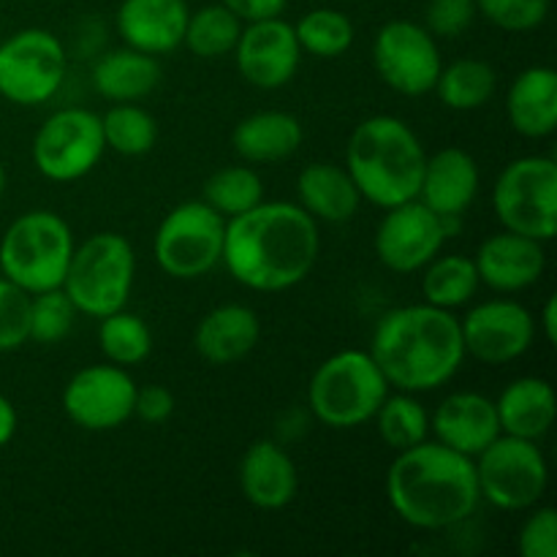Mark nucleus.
Masks as SVG:
<instances>
[{"label": "nucleus", "instance_id": "1", "mask_svg": "<svg viewBox=\"0 0 557 557\" xmlns=\"http://www.w3.org/2000/svg\"><path fill=\"white\" fill-rule=\"evenodd\" d=\"M321 253L319 221L294 201H259L226 221L223 264L250 292H288L313 272Z\"/></svg>", "mask_w": 557, "mask_h": 557}, {"label": "nucleus", "instance_id": "2", "mask_svg": "<svg viewBox=\"0 0 557 557\" xmlns=\"http://www.w3.org/2000/svg\"><path fill=\"white\" fill-rule=\"evenodd\" d=\"M392 511L417 531H449L476 515L482 504L473 457L441 441L397 451L386 471Z\"/></svg>", "mask_w": 557, "mask_h": 557}, {"label": "nucleus", "instance_id": "3", "mask_svg": "<svg viewBox=\"0 0 557 557\" xmlns=\"http://www.w3.org/2000/svg\"><path fill=\"white\" fill-rule=\"evenodd\" d=\"M370 357L397 392H435L466 362L460 319L435 305L386 310L373 330Z\"/></svg>", "mask_w": 557, "mask_h": 557}, {"label": "nucleus", "instance_id": "4", "mask_svg": "<svg viewBox=\"0 0 557 557\" xmlns=\"http://www.w3.org/2000/svg\"><path fill=\"white\" fill-rule=\"evenodd\" d=\"M428 150L417 131L392 114H373L354 128L346 147V169L359 196L389 210L419 196Z\"/></svg>", "mask_w": 557, "mask_h": 557}, {"label": "nucleus", "instance_id": "5", "mask_svg": "<svg viewBox=\"0 0 557 557\" xmlns=\"http://www.w3.org/2000/svg\"><path fill=\"white\" fill-rule=\"evenodd\" d=\"M74 248V232L58 212H22L0 237V275L27 294L60 288Z\"/></svg>", "mask_w": 557, "mask_h": 557}, {"label": "nucleus", "instance_id": "6", "mask_svg": "<svg viewBox=\"0 0 557 557\" xmlns=\"http://www.w3.org/2000/svg\"><path fill=\"white\" fill-rule=\"evenodd\" d=\"M389 395L384 373L370 351L346 348L315 368L308 384L310 413L332 430H351L370 422Z\"/></svg>", "mask_w": 557, "mask_h": 557}, {"label": "nucleus", "instance_id": "7", "mask_svg": "<svg viewBox=\"0 0 557 557\" xmlns=\"http://www.w3.org/2000/svg\"><path fill=\"white\" fill-rule=\"evenodd\" d=\"M134 277L136 253L128 239L117 232H98L76 245L60 288L82 315L103 319L128 305Z\"/></svg>", "mask_w": 557, "mask_h": 557}, {"label": "nucleus", "instance_id": "8", "mask_svg": "<svg viewBox=\"0 0 557 557\" xmlns=\"http://www.w3.org/2000/svg\"><path fill=\"white\" fill-rule=\"evenodd\" d=\"M493 210L506 232L549 243L557 234V163L525 156L506 163L493 188Z\"/></svg>", "mask_w": 557, "mask_h": 557}, {"label": "nucleus", "instance_id": "9", "mask_svg": "<svg viewBox=\"0 0 557 557\" xmlns=\"http://www.w3.org/2000/svg\"><path fill=\"white\" fill-rule=\"evenodd\" d=\"M226 218L207 201H183L163 215L152 237V256L174 281H196L223 259Z\"/></svg>", "mask_w": 557, "mask_h": 557}, {"label": "nucleus", "instance_id": "10", "mask_svg": "<svg viewBox=\"0 0 557 557\" xmlns=\"http://www.w3.org/2000/svg\"><path fill=\"white\" fill-rule=\"evenodd\" d=\"M482 500L500 511H528L544 498L549 484L547 457L536 441L500 433L473 457Z\"/></svg>", "mask_w": 557, "mask_h": 557}, {"label": "nucleus", "instance_id": "11", "mask_svg": "<svg viewBox=\"0 0 557 557\" xmlns=\"http://www.w3.org/2000/svg\"><path fill=\"white\" fill-rule=\"evenodd\" d=\"M107 152L101 114L65 107L49 114L33 136V163L52 183H76L101 163Z\"/></svg>", "mask_w": 557, "mask_h": 557}, {"label": "nucleus", "instance_id": "12", "mask_svg": "<svg viewBox=\"0 0 557 557\" xmlns=\"http://www.w3.org/2000/svg\"><path fill=\"white\" fill-rule=\"evenodd\" d=\"M65 49L54 33L25 27L0 44V96L16 107L47 103L65 79Z\"/></svg>", "mask_w": 557, "mask_h": 557}, {"label": "nucleus", "instance_id": "13", "mask_svg": "<svg viewBox=\"0 0 557 557\" xmlns=\"http://www.w3.org/2000/svg\"><path fill=\"white\" fill-rule=\"evenodd\" d=\"M373 65L386 87L419 98L433 92L444 60L428 27L411 20H392L375 33Z\"/></svg>", "mask_w": 557, "mask_h": 557}, {"label": "nucleus", "instance_id": "14", "mask_svg": "<svg viewBox=\"0 0 557 557\" xmlns=\"http://www.w3.org/2000/svg\"><path fill=\"white\" fill-rule=\"evenodd\" d=\"M136 389L139 386L120 364H87L65 384L63 411L87 433H109L134 417Z\"/></svg>", "mask_w": 557, "mask_h": 557}, {"label": "nucleus", "instance_id": "15", "mask_svg": "<svg viewBox=\"0 0 557 557\" xmlns=\"http://www.w3.org/2000/svg\"><path fill=\"white\" fill-rule=\"evenodd\" d=\"M460 332L466 357L500 368L528 354L536 341V321L531 310L515 299H490L462 315Z\"/></svg>", "mask_w": 557, "mask_h": 557}, {"label": "nucleus", "instance_id": "16", "mask_svg": "<svg viewBox=\"0 0 557 557\" xmlns=\"http://www.w3.org/2000/svg\"><path fill=\"white\" fill-rule=\"evenodd\" d=\"M446 232L438 212L419 199L389 207L375 228L373 248L381 264L397 275H411L441 253Z\"/></svg>", "mask_w": 557, "mask_h": 557}, {"label": "nucleus", "instance_id": "17", "mask_svg": "<svg viewBox=\"0 0 557 557\" xmlns=\"http://www.w3.org/2000/svg\"><path fill=\"white\" fill-rule=\"evenodd\" d=\"M234 58L248 85L259 90H277L297 76L302 49L294 25L281 16H272V20L245 22L234 47Z\"/></svg>", "mask_w": 557, "mask_h": 557}, {"label": "nucleus", "instance_id": "18", "mask_svg": "<svg viewBox=\"0 0 557 557\" xmlns=\"http://www.w3.org/2000/svg\"><path fill=\"white\" fill-rule=\"evenodd\" d=\"M479 283L498 294H515L531 288L547 270L544 243L517 232H498L479 245L476 256Z\"/></svg>", "mask_w": 557, "mask_h": 557}, {"label": "nucleus", "instance_id": "19", "mask_svg": "<svg viewBox=\"0 0 557 557\" xmlns=\"http://www.w3.org/2000/svg\"><path fill=\"white\" fill-rule=\"evenodd\" d=\"M430 430L449 449L476 457L500 435L495 400L482 392H451L430 417Z\"/></svg>", "mask_w": 557, "mask_h": 557}, {"label": "nucleus", "instance_id": "20", "mask_svg": "<svg viewBox=\"0 0 557 557\" xmlns=\"http://www.w3.org/2000/svg\"><path fill=\"white\" fill-rule=\"evenodd\" d=\"M188 14L185 0H123L114 22L125 47L158 58L183 47Z\"/></svg>", "mask_w": 557, "mask_h": 557}, {"label": "nucleus", "instance_id": "21", "mask_svg": "<svg viewBox=\"0 0 557 557\" xmlns=\"http://www.w3.org/2000/svg\"><path fill=\"white\" fill-rule=\"evenodd\" d=\"M239 490L256 509H286L299 490V473L292 455L275 441L250 444L239 460Z\"/></svg>", "mask_w": 557, "mask_h": 557}, {"label": "nucleus", "instance_id": "22", "mask_svg": "<svg viewBox=\"0 0 557 557\" xmlns=\"http://www.w3.org/2000/svg\"><path fill=\"white\" fill-rule=\"evenodd\" d=\"M482 185L476 158L462 147H444L428 156L417 199L438 215H466Z\"/></svg>", "mask_w": 557, "mask_h": 557}, {"label": "nucleus", "instance_id": "23", "mask_svg": "<svg viewBox=\"0 0 557 557\" xmlns=\"http://www.w3.org/2000/svg\"><path fill=\"white\" fill-rule=\"evenodd\" d=\"M259 315L248 305L228 302L210 310L194 332V348L207 364H237L259 346Z\"/></svg>", "mask_w": 557, "mask_h": 557}, {"label": "nucleus", "instance_id": "24", "mask_svg": "<svg viewBox=\"0 0 557 557\" xmlns=\"http://www.w3.org/2000/svg\"><path fill=\"white\" fill-rule=\"evenodd\" d=\"M506 117L525 139H547L557 131V74L549 65H531L506 92Z\"/></svg>", "mask_w": 557, "mask_h": 557}, {"label": "nucleus", "instance_id": "25", "mask_svg": "<svg viewBox=\"0 0 557 557\" xmlns=\"http://www.w3.org/2000/svg\"><path fill=\"white\" fill-rule=\"evenodd\" d=\"M500 433L515 438L539 441L553 430L557 417V397L549 381L522 375L511 381L495 400Z\"/></svg>", "mask_w": 557, "mask_h": 557}, {"label": "nucleus", "instance_id": "26", "mask_svg": "<svg viewBox=\"0 0 557 557\" xmlns=\"http://www.w3.org/2000/svg\"><path fill=\"white\" fill-rule=\"evenodd\" d=\"M302 123L281 109L248 114L232 131V147L245 163L286 161L302 147Z\"/></svg>", "mask_w": 557, "mask_h": 557}, {"label": "nucleus", "instance_id": "27", "mask_svg": "<svg viewBox=\"0 0 557 557\" xmlns=\"http://www.w3.org/2000/svg\"><path fill=\"white\" fill-rule=\"evenodd\" d=\"M299 207L308 212L313 221L324 223H346L359 212L362 196L357 183L351 180L346 166L337 163H310L297 177Z\"/></svg>", "mask_w": 557, "mask_h": 557}, {"label": "nucleus", "instance_id": "28", "mask_svg": "<svg viewBox=\"0 0 557 557\" xmlns=\"http://www.w3.org/2000/svg\"><path fill=\"white\" fill-rule=\"evenodd\" d=\"M161 63L156 54L139 52L134 47L107 52L92 65V87L98 96L112 103H136L161 85Z\"/></svg>", "mask_w": 557, "mask_h": 557}, {"label": "nucleus", "instance_id": "29", "mask_svg": "<svg viewBox=\"0 0 557 557\" xmlns=\"http://www.w3.org/2000/svg\"><path fill=\"white\" fill-rule=\"evenodd\" d=\"M498 87V74L493 65L482 58H460L444 65L433 90L438 92L441 103L455 112H473L487 107L490 98Z\"/></svg>", "mask_w": 557, "mask_h": 557}, {"label": "nucleus", "instance_id": "30", "mask_svg": "<svg viewBox=\"0 0 557 557\" xmlns=\"http://www.w3.org/2000/svg\"><path fill=\"white\" fill-rule=\"evenodd\" d=\"M422 294L424 302L435 308L455 310L468 305L479 292V272L471 256L449 253L435 256L430 264L422 267Z\"/></svg>", "mask_w": 557, "mask_h": 557}, {"label": "nucleus", "instance_id": "31", "mask_svg": "<svg viewBox=\"0 0 557 557\" xmlns=\"http://www.w3.org/2000/svg\"><path fill=\"white\" fill-rule=\"evenodd\" d=\"M239 33H243V22L223 3H212L201 5L199 11H190L183 44L196 58L215 60L234 52Z\"/></svg>", "mask_w": 557, "mask_h": 557}, {"label": "nucleus", "instance_id": "32", "mask_svg": "<svg viewBox=\"0 0 557 557\" xmlns=\"http://www.w3.org/2000/svg\"><path fill=\"white\" fill-rule=\"evenodd\" d=\"M98 348L107 357V362L120 368H136L145 362L152 351V332L136 313L128 310H114V313L98 319Z\"/></svg>", "mask_w": 557, "mask_h": 557}, {"label": "nucleus", "instance_id": "33", "mask_svg": "<svg viewBox=\"0 0 557 557\" xmlns=\"http://www.w3.org/2000/svg\"><path fill=\"white\" fill-rule=\"evenodd\" d=\"M375 428L389 449L403 451L422 444L430 435V413L411 392L386 395L375 411Z\"/></svg>", "mask_w": 557, "mask_h": 557}, {"label": "nucleus", "instance_id": "34", "mask_svg": "<svg viewBox=\"0 0 557 557\" xmlns=\"http://www.w3.org/2000/svg\"><path fill=\"white\" fill-rule=\"evenodd\" d=\"M107 150L125 158H139L150 152L158 141V123L139 103H112L101 117Z\"/></svg>", "mask_w": 557, "mask_h": 557}, {"label": "nucleus", "instance_id": "35", "mask_svg": "<svg viewBox=\"0 0 557 557\" xmlns=\"http://www.w3.org/2000/svg\"><path fill=\"white\" fill-rule=\"evenodd\" d=\"M201 201L212 207L218 215L226 221L253 210L259 201H264V183L250 166H226L218 169L205 183V196Z\"/></svg>", "mask_w": 557, "mask_h": 557}, {"label": "nucleus", "instance_id": "36", "mask_svg": "<svg viewBox=\"0 0 557 557\" xmlns=\"http://www.w3.org/2000/svg\"><path fill=\"white\" fill-rule=\"evenodd\" d=\"M299 49L313 58H341L354 44V22L337 9H313L294 25Z\"/></svg>", "mask_w": 557, "mask_h": 557}, {"label": "nucleus", "instance_id": "37", "mask_svg": "<svg viewBox=\"0 0 557 557\" xmlns=\"http://www.w3.org/2000/svg\"><path fill=\"white\" fill-rule=\"evenodd\" d=\"M79 310L69 299L63 288L33 294L30 299V341L38 346H58L74 330V319Z\"/></svg>", "mask_w": 557, "mask_h": 557}, {"label": "nucleus", "instance_id": "38", "mask_svg": "<svg viewBox=\"0 0 557 557\" xmlns=\"http://www.w3.org/2000/svg\"><path fill=\"white\" fill-rule=\"evenodd\" d=\"M30 299L33 294L0 275V354L30 343Z\"/></svg>", "mask_w": 557, "mask_h": 557}, {"label": "nucleus", "instance_id": "39", "mask_svg": "<svg viewBox=\"0 0 557 557\" xmlns=\"http://www.w3.org/2000/svg\"><path fill=\"white\" fill-rule=\"evenodd\" d=\"M476 11L500 30L528 33L544 25L549 0H476Z\"/></svg>", "mask_w": 557, "mask_h": 557}, {"label": "nucleus", "instance_id": "40", "mask_svg": "<svg viewBox=\"0 0 557 557\" xmlns=\"http://www.w3.org/2000/svg\"><path fill=\"white\" fill-rule=\"evenodd\" d=\"M476 0H428L424 27L435 38H457L476 20Z\"/></svg>", "mask_w": 557, "mask_h": 557}, {"label": "nucleus", "instance_id": "41", "mask_svg": "<svg viewBox=\"0 0 557 557\" xmlns=\"http://www.w3.org/2000/svg\"><path fill=\"white\" fill-rule=\"evenodd\" d=\"M517 547L522 557H557V515L553 506H533L520 528Z\"/></svg>", "mask_w": 557, "mask_h": 557}, {"label": "nucleus", "instance_id": "42", "mask_svg": "<svg viewBox=\"0 0 557 557\" xmlns=\"http://www.w3.org/2000/svg\"><path fill=\"white\" fill-rule=\"evenodd\" d=\"M174 413V395L161 384H150L145 389H136L134 417L145 424H163Z\"/></svg>", "mask_w": 557, "mask_h": 557}, {"label": "nucleus", "instance_id": "43", "mask_svg": "<svg viewBox=\"0 0 557 557\" xmlns=\"http://www.w3.org/2000/svg\"><path fill=\"white\" fill-rule=\"evenodd\" d=\"M239 22H259L281 16L286 11L288 0H221Z\"/></svg>", "mask_w": 557, "mask_h": 557}, {"label": "nucleus", "instance_id": "44", "mask_svg": "<svg viewBox=\"0 0 557 557\" xmlns=\"http://www.w3.org/2000/svg\"><path fill=\"white\" fill-rule=\"evenodd\" d=\"M16 422H20V419H16L14 403H11L5 395H0V449L14 438Z\"/></svg>", "mask_w": 557, "mask_h": 557}, {"label": "nucleus", "instance_id": "45", "mask_svg": "<svg viewBox=\"0 0 557 557\" xmlns=\"http://www.w3.org/2000/svg\"><path fill=\"white\" fill-rule=\"evenodd\" d=\"M542 335L547 343H557V297H547V302H544V310H542Z\"/></svg>", "mask_w": 557, "mask_h": 557}, {"label": "nucleus", "instance_id": "46", "mask_svg": "<svg viewBox=\"0 0 557 557\" xmlns=\"http://www.w3.org/2000/svg\"><path fill=\"white\" fill-rule=\"evenodd\" d=\"M3 194H5V169L3 163H0V199H3Z\"/></svg>", "mask_w": 557, "mask_h": 557}]
</instances>
